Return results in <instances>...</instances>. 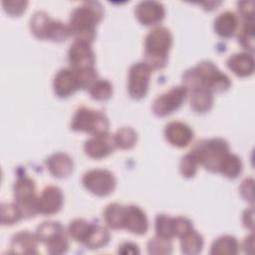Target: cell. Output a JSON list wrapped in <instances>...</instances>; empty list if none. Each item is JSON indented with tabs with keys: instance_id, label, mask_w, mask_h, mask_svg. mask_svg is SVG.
I'll return each mask as SVG.
<instances>
[{
	"instance_id": "obj_1",
	"label": "cell",
	"mask_w": 255,
	"mask_h": 255,
	"mask_svg": "<svg viewBox=\"0 0 255 255\" xmlns=\"http://www.w3.org/2000/svg\"><path fill=\"white\" fill-rule=\"evenodd\" d=\"M104 16V8L97 1L83 2L76 7L69 20V29L71 35L78 41H84L92 44L96 38V27Z\"/></svg>"
},
{
	"instance_id": "obj_2",
	"label": "cell",
	"mask_w": 255,
	"mask_h": 255,
	"mask_svg": "<svg viewBox=\"0 0 255 255\" xmlns=\"http://www.w3.org/2000/svg\"><path fill=\"white\" fill-rule=\"evenodd\" d=\"M172 45L170 31L162 26L154 27L144 39V63L152 70H160L165 67L168 60V52Z\"/></svg>"
},
{
	"instance_id": "obj_3",
	"label": "cell",
	"mask_w": 255,
	"mask_h": 255,
	"mask_svg": "<svg viewBox=\"0 0 255 255\" xmlns=\"http://www.w3.org/2000/svg\"><path fill=\"white\" fill-rule=\"evenodd\" d=\"M199 164L211 172H218L222 160L229 152L228 142L220 137L203 139L190 150Z\"/></svg>"
},
{
	"instance_id": "obj_4",
	"label": "cell",
	"mask_w": 255,
	"mask_h": 255,
	"mask_svg": "<svg viewBox=\"0 0 255 255\" xmlns=\"http://www.w3.org/2000/svg\"><path fill=\"white\" fill-rule=\"evenodd\" d=\"M30 30L32 34L41 40L63 42L71 35L69 26L54 20L44 11H37L30 19Z\"/></svg>"
},
{
	"instance_id": "obj_5",
	"label": "cell",
	"mask_w": 255,
	"mask_h": 255,
	"mask_svg": "<svg viewBox=\"0 0 255 255\" xmlns=\"http://www.w3.org/2000/svg\"><path fill=\"white\" fill-rule=\"evenodd\" d=\"M109 128V119L103 112L86 107L79 108L71 122V128L73 130L85 131L92 135L107 133Z\"/></svg>"
},
{
	"instance_id": "obj_6",
	"label": "cell",
	"mask_w": 255,
	"mask_h": 255,
	"mask_svg": "<svg viewBox=\"0 0 255 255\" xmlns=\"http://www.w3.org/2000/svg\"><path fill=\"white\" fill-rule=\"evenodd\" d=\"M13 192L16 203L21 208L24 217L30 218L37 212V196L35 181L27 175H19L14 182Z\"/></svg>"
},
{
	"instance_id": "obj_7",
	"label": "cell",
	"mask_w": 255,
	"mask_h": 255,
	"mask_svg": "<svg viewBox=\"0 0 255 255\" xmlns=\"http://www.w3.org/2000/svg\"><path fill=\"white\" fill-rule=\"evenodd\" d=\"M82 183L91 193L97 196H107L116 188L117 180L112 171L95 168L84 173Z\"/></svg>"
},
{
	"instance_id": "obj_8",
	"label": "cell",
	"mask_w": 255,
	"mask_h": 255,
	"mask_svg": "<svg viewBox=\"0 0 255 255\" xmlns=\"http://www.w3.org/2000/svg\"><path fill=\"white\" fill-rule=\"evenodd\" d=\"M194 68L201 84L208 88L212 93H222L230 88L231 80L229 77L221 72L212 62L202 61Z\"/></svg>"
},
{
	"instance_id": "obj_9",
	"label": "cell",
	"mask_w": 255,
	"mask_h": 255,
	"mask_svg": "<svg viewBox=\"0 0 255 255\" xmlns=\"http://www.w3.org/2000/svg\"><path fill=\"white\" fill-rule=\"evenodd\" d=\"M188 91L182 86L172 87L157 96L152 103V112L157 117H165L175 112L185 101Z\"/></svg>"
},
{
	"instance_id": "obj_10",
	"label": "cell",
	"mask_w": 255,
	"mask_h": 255,
	"mask_svg": "<svg viewBox=\"0 0 255 255\" xmlns=\"http://www.w3.org/2000/svg\"><path fill=\"white\" fill-rule=\"evenodd\" d=\"M151 69L144 62H137L130 66L128 77V91L129 96L134 100H140L145 97Z\"/></svg>"
},
{
	"instance_id": "obj_11",
	"label": "cell",
	"mask_w": 255,
	"mask_h": 255,
	"mask_svg": "<svg viewBox=\"0 0 255 255\" xmlns=\"http://www.w3.org/2000/svg\"><path fill=\"white\" fill-rule=\"evenodd\" d=\"M96 61L95 53L90 43L75 40L68 50V62L70 68L82 70L94 68Z\"/></svg>"
},
{
	"instance_id": "obj_12",
	"label": "cell",
	"mask_w": 255,
	"mask_h": 255,
	"mask_svg": "<svg viewBox=\"0 0 255 255\" xmlns=\"http://www.w3.org/2000/svg\"><path fill=\"white\" fill-rule=\"evenodd\" d=\"M63 202V192L58 186H46L37 198V212L43 215L55 214L62 208Z\"/></svg>"
},
{
	"instance_id": "obj_13",
	"label": "cell",
	"mask_w": 255,
	"mask_h": 255,
	"mask_svg": "<svg viewBox=\"0 0 255 255\" xmlns=\"http://www.w3.org/2000/svg\"><path fill=\"white\" fill-rule=\"evenodd\" d=\"M134 15L141 24L154 26L163 20L165 10L160 2L152 0L140 1L134 7Z\"/></svg>"
},
{
	"instance_id": "obj_14",
	"label": "cell",
	"mask_w": 255,
	"mask_h": 255,
	"mask_svg": "<svg viewBox=\"0 0 255 255\" xmlns=\"http://www.w3.org/2000/svg\"><path fill=\"white\" fill-rule=\"evenodd\" d=\"M116 148L114 135L107 133L93 135L85 141L84 150L86 154L95 159H101L110 155Z\"/></svg>"
},
{
	"instance_id": "obj_15",
	"label": "cell",
	"mask_w": 255,
	"mask_h": 255,
	"mask_svg": "<svg viewBox=\"0 0 255 255\" xmlns=\"http://www.w3.org/2000/svg\"><path fill=\"white\" fill-rule=\"evenodd\" d=\"M53 89L60 98H67L80 90L77 73L72 68L61 69L57 72L53 80Z\"/></svg>"
},
{
	"instance_id": "obj_16",
	"label": "cell",
	"mask_w": 255,
	"mask_h": 255,
	"mask_svg": "<svg viewBox=\"0 0 255 255\" xmlns=\"http://www.w3.org/2000/svg\"><path fill=\"white\" fill-rule=\"evenodd\" d=\"M123 229L136 235L144 234L148 229V220L145 212L139 206L134 204L125 206Z\"/></svg>"
},
{
	"instance_id": "obj_17",
	"label": "cell",
	"mask_w": 255,
	"mask_h": 255,
	"mask_svg": "<svg viewBox=\"0 0 255 255\" xmlns=\"http://www.w3.org/2000/svg\"><path fill=\"white\" fill-rule=\"evenodd\" d=\"M192 128L182 122H170L164 128L165 139L173 146L185 147L193 138Z\"/></svg>"
},
{
	"instance_id": "obj_18",
	"label": "cell",
	"mask_w": 255,
	"mask_h": 255,
	"mask_svg": "<svg viewBox=\"0 0 255 255\" xmlns=\"http://www.w3.org/2000/svg\"><path fill=\"white\" fill-rule=\"evenodd\" d=\"M38 238L36 233L33 234L27 230L16 233L10 242V253L15 254H37Z\"/></svg>"
},
{
	"instance_id": "obj_19",
	"label": "cell",
	"mask_w": 255,
	"mask_h": 255,
	"mask_svg": "<svg viewBox=\"0 0 255 255\" xmlns=\"http://www.w3.org/2000/svg\"><path fill=\"white\" fill-rule=\"evenodd\" d=\"M46 165L51 174L58 178L69 176L74 168L73 159L65 152H55L46 159Z\"/></svg>"
},
{
	"instance_id": "obj_20",
	"label": "cell",
	"mask_w": 255,
	"mask_h": 255,
	"mask_svg": "<svg viewBox=\"0 0 255 255\" xmlns=\"http://www.w3.org/2000/svg\"><path fill=\"white\" fill-rule=\"evenodd\" d=\"M226 65L233 74L241 78L249 77L254 72V58L246 52L231 55L227 59Z\"/></svg>"
},
{
	"instance_id": "obj_21",
	"label": "cell",
	"mask_w": 255,
	"mask_h": 255,
	"mask_svg": "<svg viewBox=\"0 0 255 255\" xmlns=\"http://www.w3.org/2000/svg\"><path fill=\"white\" fill-rule=\"evenodd\" d=\"M190 92V107L199 114L208 112L213 106V93L204 86L195 87Z\"/></svg>"
},
{
	"instance_id": "obj_22",
	"label": "cell",
	"mask_w": 255,
	"mask_h": 255,
	"mask_svg": "<svg viewBox=\"0 0 255 255\" xmlns=\"http://www.w3.org/2000/svg\"><path fill=\"white\" fill-rule=\"evenodd\" d=\"M214 31L223 38H230L234 35L238 27V17L231 11L219 14L214 20Z\"/></svg>"
},
{
	"instance_id": "obj_23",
	"label": "cell",
	"mask_w": 255,
	"mask_h": 255,
	"mask_svg": "<svg viewBox=\"0 0 255 255\" xmlns=\"http://www.w3.org/2000/svg\"><path fill=\"white\" fill-rule=\"evenodd\" d=\"M111 238L110 231L105 227L97 223H93L91 230L83 243L87 248L95 250L106 246Z\"/></svg>"
},
{
	"instance_id": "obj_24",
	"label": "cell",
	"mask_w": 255,
	"mask_h": 255,
	"mask_svg": "<svg viewBox=\"0 0 255 255\" xmlns=\"http://www.w3.org/2000/svg\"><path fill=\"white\" fill-rule=\"evenodd\" d=\"M64 226L58 221H45L37 227L36 235L39 242L45 245L65 234Z\"/></svg>"
},
{
	"instance_id": "obj_25",
	"label": "cell",
	"mask_w": 255,
	"mask_h": 255,
	"mask_svg": "<svg viewBox=\"0 0 255 255\" xmlns=\"http://www.w3.org/2000/svg\"><path fill=\"white\" fill-rule=\"evenodd\" d=\"M239 252V243L234 236L222 235L216 238L210 249L213 255H235Z\"/></svg>"
},
{
	"instance_id": "obj_26",
	"label": "cell",
	"mask_w": 255,
	"mask_h": 255,
	"mask_svg": "<svg viewBox=\"0 0 255 255\" xmlns=\"http://www.w3.org/2000/svg\"><path fill=\"white\" fill-rule=\"evenodd\" d=\"M180 248L182 253L188 255H195L201 252L203 248V237L195 229L189 230L180 238Z\"/></svg>"
},
{
	"instance_id": "obj_27",
	"label": "cell",
	"mask_w": 255,
	"mask_h": 255,
	"mask_svg": "<svg viewBox=\"0 0 255 255\" xmlns=\"http://www.w3.org/2000/svg\"><path fill=\"white\" fill-rule=\"evenodd\" d=\"M125 206L119 203H111L104 210V219L107 225L115 230L123 229Z\"/></svg>"
},
{
	"instance_id": "obj_28",
	"label": "cell",
	"mask_w": 255,
	"mask_h": 255,
	"mask_svg": "<svg viewBox=\"0 0 255 255\" xmlns=\"http://www.w3.org/2000/svg\"><path fill=\"white\" fill-rule=\"evenodd\" d=\"M242 168L243 164L241 158L238 155L229 151L222 160L218 172L228 178L233 179L236 178L241 173Z\"/></svg>"
},
{
	"instance_id": "obj_29",
	"label": "cell",
	"mask_w": 255,
	"mask_h": 255,
	"mask_svg": "<svg viewBox=\"0 0 255 255\" xmlns=\"http://www.w3.org/2000/svg\"><path fill=\"white\" fill-rule=\"evenodd\" d=\"M113 135L116 147H119L121 149L131 148L137 140L136 131L129 127H124L118 129Z\"/></svg>"
},
{
	"instance_id": "obj_30",
	"label": "cell",
	"mask_w": 255,
	"mask_h": 255,
	"mask_svg": "<svg viewBox=\"0 0 255 255\" xmlns=\"http://www.w3.org/2000/svg\"><path fill=\"white\" fill-rule=\"evenodd\" d=\"M92 224L93 223L83 218H76L70 222L68 226V233L74 240L84 243L91 230Z\"/></svg>"
},
{
	"instance_id": "obj_31",
	"label": "cell",
	"mask_w": 255,
	"mask_h": 255,
	"mask_svg": "<svg viewBox=\"0 0 255 255\" xmlns=\"http://www.w3.org/2000/svg\"><path fill=\"white\" fill-rule=\"evenodd\" d=\"M88 91L93 99L97 101H106L112 97L114 89L110 81L106 79H98Z\"/></svg>"
},
{
	"instance_id": "obj_32",
	"label": "cell",
	"mask_w": 255,
	"mask_h": 255,
	"mask_svg": "<svg viewBox=\"0 0 255 255\" xmlns=\"http://www.w3.org/2000/svg\"><path fill=\"white\" fill-rule=\"evenodd\" d=\"M155 234L156 236L170 239L174 237V231H173V217L167 215V214H157L155 217Z\"/></svg>"
},
{
	"instance_id": "obj_33",
	"label": "cell",
	"mask_w": 255,
	"mask_h": 255,
	"mask_svg": "<svg viewBox=\"0 0 255 255\" xmlns=\"http://www.w3.org/2000/svg\"><path fill=\"white\" fill-rule=\"evenodd\" d=\"M24 217L23 212L17 203L1 204V223L2 225H12Z\"/></svg>"
},
{
	"instance_id": "obj_34",
	"label": "cell",
	"mask_w": 255,
	"mask_h": 255,
	"mask_svg": "<svg viewBox=\"0 0 255 255\" xmlns=\"http://www.w3.org/2000/svg\"><path fill=\"white\" fill-rule=\"evenodd\" d=\"M254 21L244 20L243 25L238 33V42L247 51H254Z\"/></svg>"
},
{
	"instance_id": "obj_35",
	"label": "cell",
	"mask_w": 255,
	"mask_h": 255,
	"mask_svg": "<svg viewBox=\"0 0 255 255\" xmlns=\"http://www.w3.org/2000/svg\"><path fill=\"white\" fill-rule=\"evenodd\" d=\"M146 249L149 254H171L172 253V243L170 239H165L159 236H154L150 238L146 244Z\"/></svg>"
},
{
	"instance_id": "obj_36",
	"label": "cell",
	"mask_w": 255,
	"mask_h": 255,
	"mask_svg": "<svg viewBox=\"0 0 255 255\" xmlns=\"http://www.w3.org/2000/svg\"><path fill=\"white\" fill-rule=\"evenodd\" d=\"M198 164L199 163L196 157L192 154V152H188L181 157V160L179 162L180 173L186 178H191L195 175Z\"/></svg>"
},
{
	"instance_id": "obj_37",
	"label": "cell",
	"mask_w": 255,
	"mask_h": 255,
	"mask_svg": "<svg viewBox=\"0 0 255 255\" xmlns=\"http://www.w3.org/2000/svg\"><path fill=\"white\" fill-rule=\"evenodd\" d=\"M46 248L48 253L52 255H60L66 253L69 249V240L67 234H64L56 240L48 243L46 245Z\"/></svg>"
},
{
	"instance_id": "obj_38",
	"label": "cell",
	"mask_w": 255,
	"mask_h": 255,
	"mask_svg": "<svg viewBox=\"0 0 255 255\" xmlns=\"http://www.w3.org/2000/svg\"><path fill=\"white\" fill-rule=\"evenodd\" d=\"M193 228L192 222L183 216H177L173 217V231H174V236L181 237L185 233H187L189 230Z\"/></svg>"
},
{
	"instance_id": "obj_39",
	"label": "cell",
	"mask_w": 255,
	"mask_h": 255,
	"mask_svg": "<svg viewBox=\"0 0 255 255\" xmlns=\"http://www.w3.org/2000/svg\"><path fill=\"white\" fill-rule=\"evenodd\" d=\"M27 1H21V0H13V1H4L3 6L4 10L12 15V16H19L21 15L27 6Z\"/></svg>"
},
{
	"instance_id": "obj_40",
	"label": "cell",
	"mask_w": 255,
	"mask_h": 255,
	"mask_svg": "<svg viewBox=\"0 0 255 255\" xmlns=\"http://www.w3.org/2000/svg\"><path fill=\"white\" fill-rule=\"evenodd\" d=\"M253 178H246L244 179L240 186H239V192L241 196L250 202H253Z\"/></svg>"
},
{
	"instance_id": "obj_41",
	"label": "cell",
	"mask_w": 255,
	"mask_h": 255,
	"mask_svg": "<svg viewBox=\"0 0 255 255\" xmlns=\"http://www.w3.org/2000/svg\"><path fill=\"white\" fill-rule=\"evenodd\" d=\"M253 1H241L238 3V12L244 20L253 19Z\"/></svg>"
},
{
	"instance_id": "obj_42",
	"label": "cell",
	"mask_w": 255,
	"mask_h": 255,
	"mask_svg": "<svg viewBox=\"0 0 255 255\" xmlns=\"http://www.w3.org/2000/svg\"><path fill=\"white\" fill-rule=\"evenodd\" d=\"M119 253L121 254H138V246L132 242H125L119 246Z\"/></svg>"
},
{
	"instance_id": "obj_43",
	"label": "cell",
	"mask_w": 255,
	"mask_h": 255,
	"mask_svg": "<svg viewBox=\"0 0 255 255\" xmlns=\"http://www.w3.org/2000/svg\"><path fill=\"white\" fill-rule=\"evenodd\" d=\"M242 221H243V225L246 228L253 230V207L252 206L243 212Z\"/></svg>"
}]
</instances>
